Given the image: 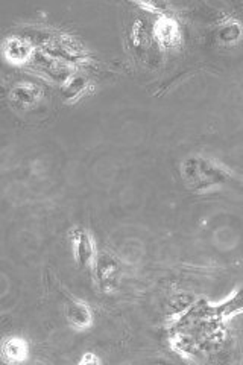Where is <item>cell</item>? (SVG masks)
I'll return each mask as SVG.
<instances>
[{"label":"cell","mask_w":243,"mask_h":365,"mask_svg":"<svg viewBox=\"0 0 243 365\" xmlns=\"http://www.w3.org/2000/svg\"><path fill=\"white\" fill-rule=\"evenodd\" d=\"M183 177L185 183L194 190L208 189L216 184H224L230 180V174L213 161L201 157L187 159L183 163Z\"/></svg>","instance_id":"obj_1"},{"label":"cell","mask_w":243,"mask_h":365,"mask_svg":"<svg viewBox=\"0 0 243 365\" xmlns=\"http://www.w3.org/2000/svg\"><path fill=\"white\" fill-rule=\"evenodd\" d=\"M73 250H75V259L79 266H90L96 262V248L90 234L81 230L75 233L73 238Z\"/></svg>","instance_id":"obj_2"},{"label":"cell","mask_w":243,"mask_h":365,"mask_svg":"<svg viewBox=\"0 0 243 365\" xmlns=\"http://www.w3.org/2000/svg\"><path fill=\"white\" fill-rule=\"evenodd\" d=\"M67 318L72 326L76 329H85L92 324V312L88 306L73 300L67 305Z\"/></svg>","instance_id":"obj_3"},{"label":"cell","mask_w":243,"mask_h":365,"mask_svg":"<svg viewBox=\"0 0 243 365\" xmlns=\"http://www.w3.org/2000/svg\"><path fill=\"white\" fill-rule=\"evenodd\" d=\"M96 277L99 280L101 286H110L111 282L116 280L117 274V266L112 262V259L110 256H99L96 257Z\"/></svg>","instance_id":"obj_4"},{"label":"cell","mask_w":243,"mask_h":365,"mask_svg":"<svg viewBox=\"0 0 243 365\" xmlns=\"http://www.w3.org/2000/svg\"><path fill=\"white\" fill-rule=\"evenodd\" d=\"M242 309H243V288L239 292H236V295L231 297L228 302L224 303L221 307H217L219 314H221L222 316H228V315L236 314Z\"/></svg>","instance_id":"obj_5"}]
</instances>
